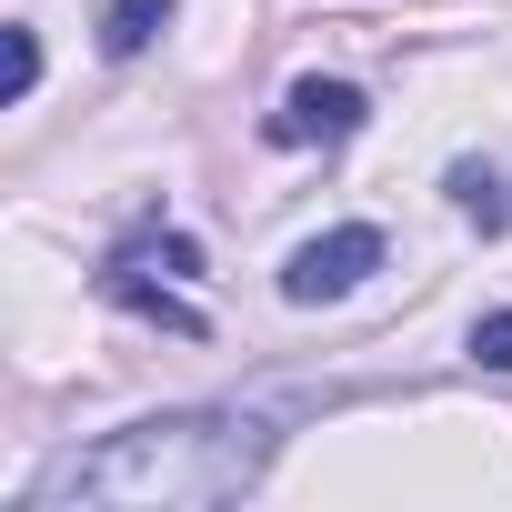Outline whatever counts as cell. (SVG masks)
<instances>
[{
    "mask_svg": "<svg viewBox=\"0 0 512 512\" xmlns=\"http://www.w3.org/2000/svg\"><path fill=\"white\" fill-rule=\"evenodd\" d=\"M452 201H462L472 221H502V211H512V201H502V181H492L482 161H462V171H452Z\"/></svg>",
    "mask_w": 512,
    "mask_h": 512,
    "instance_id": "5",
    "label": "cell"
},
{
    "mask_svg": "<svg viewBox=\"0 0 512 512\" xmlns=\"http://www.w3.org/2000/svg\"><path fill=\"white\" fill-rule=\"evenodd\" d=\"M362 272H382V231H372V221H342V231H322V241L292 251L282 292H292V302H342Z\"/></svg>",
    "mask_w": 512,
    "mask_h": 512,
    "instance_id": "2",
    "label": "cell"
},
{
    "mask_svg": "<svg viewBox=\"0 0 512 512\" xmlns=\"http://www.w3.org/2000/svg\"><path fill=\"white\" fill-rule=\"evenodd\" d=\"M372 111H362V91L352 81H292L282 91V111H272V141H292V151H312V141H352Z\"/></svg>",
    "mask_w": 512,
    "mask_h": 512,
    "instance_id": "3",
    "label": "cell"
},
{
    "mask_svg": "<svg viewBox=\"0 0 512 512\" xmlns=\"http://www.w3.org/2000/svg\"><path fill=\"white\" fill-rule=\"evenodd\" d=\"M161 21H171V0H101V51L131 61V51L161 41Z\"/></svg>",
    "mask_w": 512,
    "mask_h": 512,
    "instance_id": "4",
    "label": "cell"
},
{
    "mask_svg": "<svg viewBox=\"0 0 512 512\" xmlns=\"http://www.w3.org/2000/svg\"><path fill=\"white\" fill-rule=\"evenodd\" d=\"M472 362L482 372H512V312H482L472 322Z\"/></svg>",
    "mask_w": 512,
    "mask_h": 512,
    "instance_id": "6",
    "label": "cell"
},
{
    "mask_svg": "<svg viewBox=\"0 0 512 512\" xmlns=\"http://www.w3.org/2000/svg\"><path fill=\"white\" fill-rule=\"evenodd\" d=\"M31 81H41V31L11 21V101H31Z\"/></svg>",
    "mask_w": 512,
    "mask_h": 512,
    "instance_id": "7",
    "label": "cell"
},
{
    "mask_svg": "<svg viewBox=\"0 0 512 512\" xmlns=\"http://www.w3.org/2000/svg\"><path fill=\"white\" fill-rule=\"evenodd\" d=\"M272 462V422L262 412H161V422H131L91 452H61L41 482H31V512H191V502H231L251 492Z\"/></svg>",
    "mask_w": 512,
    "mask_h": 512,
    "instance_id": "1",
    "label": "cell"
}]
</instances>
